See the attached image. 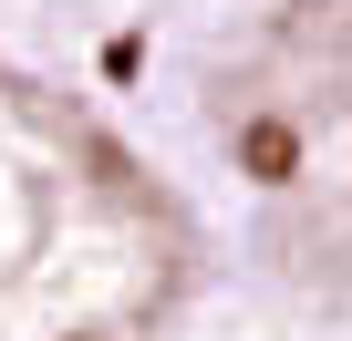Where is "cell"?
Returning <instances> with one entry per match:
<instances>
[{"label":"cell","instance_id":"7a4b0ae2","mask_svg":"<svg viewBox=\"0 0 352 341\" xmlns=\"http://www.w3.org/2000/svg\"><path fill=\"white\" fill-rule=\"evenodd\" d=\"M228 155L270 197L342 207V0H280V21L228 73Z\"/></svg>","mask_w":352,"mask_h":341},{"label":"cell","instance_id":"6da1fadb","mask_svg":"<svg viewBox=\"0 0 352 341\" xmlns=\"http://www.w3.org/2000/svg\"><path fill=\"white\" fill-rule=\"evenodd\" d=\"M187 217L52 83L0 62V341H155Z\"/></svg>","mask_w":352,"mask_h":341}]
</instances>
